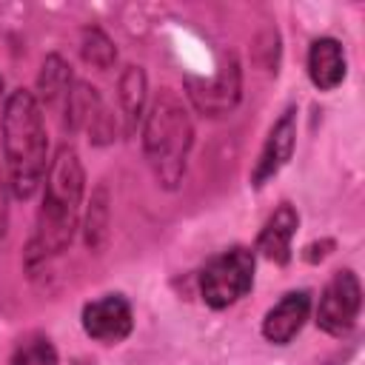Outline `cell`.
<instances>
[{
	"instance_id": "12",
	"label": "cell",
	"mask_w": 365,
	"mask_h": 365,
	"mask_svg": "<svg viewBox=\"0 0 365 365\" xmlns=\"http://www.w3.org/2000/svg\"><path fill=\"white\" fill-rule=\"evenodd\" d=\"M308 77L319 91H331L345 80V51L334 37H319L311 43Z\"/></svg>"
},
{
	"instance_id": "7",
	"label": "cell",
	"mask_w": 365,
	"mask_h": 365,
	"mask_svg": "<svg viewBox=\"0 0 365 365\" xmlns=\"http://www.w3.org/2000/svg\"><path fill=\"white\" fill-rule=\"evenodd\" d=\"M131 325H134L131 305L120 294H106L83 308V331L97 342L117 345L131 334Z\"/></svg>"
},
{
	"instance_id": "9",
	"label": "cell",
	"mask_w": 365,
	"mask_h": 365,
	"mask_svg": "<svg viewBox=\"0 0 365 365\" xmlns=\"http://www.w3.org/2000/svg\"><path fill=\"white\" fill-rule=\"evenodd\" d=\"M294 143H297V111L288 108V111L274 123V128H271V134H268V140H265V145H262V151H259V160H257V165H254L251 182H254L257 188H262L271 177L279 174V168H282V165L291 160V154H294Z\"/></svg>"
},
{
	"instance_id": "8",
	"label": "cell",
	"mask_w": 365,
	"mask_h": 365,
	"mask_svg": "<svg viewBox=\"0 0 365 365\" xmlns=\"http://www.w3.org/2000/svg\"><path fill=\"white\" fill-rule=\"evenodd\" d=\"M66 114H68V125L88 131V137L94 143L114 140V117L108 114V108L100 100L97 88H91L86 83L71 86L68 100H66Z\"/></svg>"
},
{
	"instance_id": "11",
	"label": "cell",
	"mask_w": 365,
	"mask_h": 365,
	"mask_svg": "<svg viewBox=\"0 0 365 365\" xmlns=\"http://www.w3.org/2000/svg\"><path fill=\"white\" fill-rule=\"evenodd\" d=\"M297 225H299V217H297V208L282 202L271 217L268 222L262 225L259 237H257V251H262V257L285 265L291 259V240L297 234Z\"/></svg>"
},
{
	"instance_id": "17",
	"label": "cell",
	"mask_w": 365,
	"mask_h": 365,
	"mask_svg": "<svg viewBox=\"0 0 365 365\" xmlns=\"http://www.w3.org/2000/svg\"><path fill=\"white\" fill-rule=\"evenodd\" d=\"M11 365H57V351L48 342V336L34 334V336H26L17 345V351L11 356Z\"/></svg>"
},
{
	"instance_id": "6",
	"label": "cell",
	"mask_w": 365,
	"mask_h": 365,
	"mask_svg": "<svg viewBox=\"0 0 365 365\" xmlns=\"http://www.w3.org/2000/svg\"><path fill=\"white\" fill-rule=\"evenodd\" d=\"M185 88H188V100L194 103V108L200 114H208V117H222L228 114L237 100H240V66L237 60H225L220 66V71L214 77H188L185 80Z\"/></svg>"
},
{
	"instance_id": "13",
	"label": "cell",
	"mask_w": 365,
	"mask_h": 365,
	"mask_svg": "<svg viewBox=\"0 0 365 365\" xmlns=\"http://www.w3.org/2000/svg\"><path fill=\"white\" fill-rule=\"evenodd\" d=\"M120 106H123L125 128L134 131L140 117H143V106H145V74H143V68L128 66L120 74Z\"/></svg>"
},
{
	"instance_id": "1",
	"label": "cell",
	"mask_w": 365,
	"mask_h": 365,
	"mask_svg": "<svg viewBox=\"0 0 365 365\" xmlns=\"http://www.w3.org/2000/svg\"><path fill=\"white\" fill-rule=\"evenodd\" d=\"M46 125L40 103L31 91H11L3 106V154L9 188L14 197L29 200L46 177Z\"/></svg>"
},
{
	"instance_id": "3",
	"label": "cell",
	"mask_w": 365,
	"mask_h": 365,
	"mask_svg": "<svg viewBox=\"0 0 365 365\" xmlns=\"http://www.w3.org/2000/svg\"><path fill=\"white\" fill-rule=\"evenodd\" d=\"M191 145H194V125L182 100L168 88L160 91L143 125V151L160 185L165 188L180 185Z\"/></svg>"
},
{
	"instance_id": "5",
	"label": "cell",
	"mask_w": 365,
	"mask_h": 365,
	"mask_svg": "<svg viewBox=\"0 0 365 365\" xmlns=\"http://www.w3.org/2000/svg\"><path fill=\"white\" fill-rule=\"evenodd\" d=\"M362 308V288L354 271H336L325 285L317 308V325L334 336H342L354 328Z\"/></svg>"
},
{
	"instance_id": "2",
	"label": "cell",
	"mask_w": 365,
	"mask_h": 365,
	"mask_svg": "<svg viewBox=\"0 0 365 365\" xmlns=\"http://www.w3.org/2000/svg\"><path fill=\"white\" fill-rule=\"evenodd\" d=\"M83 185H86V174L77 151L71 145H60L46 168V191L37 214L34 248L40 254H60L68 248L80 217Z\"/></svg>"
},
{
	"instance_id": "18",
	"label": "cell",
	"mask_w": 365,
	"mask_h": 365,
	"mask_svg": "<svg viewBox=\"0 0 365 365\" xmlns=\"http://www.w3.org/2000/svg\"><path fill=\"white\" fill-rule=\"evenodd\" d=\"M9 225V177H3L0 171V237L6 234Z\"/></svg>"
},
{
	"instance_id": "15",
	"label": "cell",
	"mask_w": 365,
	"mask_h": 365,
	"mask_svg": "<svg viewBox=\"0 0 365 365\" xmlns=\"http://www.w3.org/2000/svg\"><path fill=\"white\" fill-rule=\"evenodd\" d=\"M37 86H40V94H43V100H46L48 106H57L60 100H68V91H71V71H68V66L63 63V57H57V54L46 57Z\"/></svg>"
},
{
	"instance_id": "19",
	"label": "cell",
	"mask_w": 365,
	"mask_h": 365,
	"mask_svg": "<svg viewBox=\"0 0 365 365\" xmlns=\"http://www.w3.org/2000/svg\"><path fill=\"white\" fill-rule=\"evenodd\" d=\"M74 365H88V362H83V359H80V362H74Z\"/></svg>"
},
{
	"instance_id": "14",
	"label": "cell",
	"mask_w": 365,
	"mask_h": 365,
	"mask_svg": "<svg viewBox=\"0 0 365 365\" xmlns=\"http://www.w3.org/2000/svg\"><path fill=\"white\" fill-rule=\"evenodd\" d=\"M108 188L97 185L88 202V214H86V245L91 251H100L108 240V220H111V208H108Z\"/></svg>"
},
{
	"instance_id": "20",
	"label": "cell",
	"mask_w": 365,
	"mask_h": 365,
	"mask_svg": "<svg viewBox=\"0 0 365 365\" xmlns=\"http://www.w3.org/2000/svg\"><path fill=\"white\" fill-rule=\"evenodd\" d=\"M0 91H3V77H0Z\"/></svg>"
},
{
	"instance_id": "10",
	"label": "cell",
	"mask_w": 365,
	"mask_h": 365,
	"mask_svg": "<svg viewBox=\"0 0 365 365\" xmlns=\"http://www.w3.org/2000/svg\"><path fill=\"white\" fill-rule=\"evenodd\" d=\"M311 311V297L308 291H291L285 294L262 319V336L274 345H288L305 325Z\"/></svg>"
},
{
	"instance_id": "4",
	"label": "cell",
	"mask_w": 365,
	"mask_h": 365,
	"mask_svg": "<svg viewBox=\"0 0 365 365\" xmlns=\"http://www.w3.org/2000/svg\"><path fill=\"white\" fill-rule=\"evenodd\" d=\"M254 285V254L242 245L214 257L200 274V294L211 308H228Z\"/></svg>"
},
{
	"instance_id": "16",
	"label": "cell",
	"mask_w": 365,
	"mask_h": 365,
	"mask_svg": "<svg viewBox=\"0 0 365 365\" xmlns=\"http://www.w3.org/2000/svg\"><path fill=\"white\" fill-rule=\"evenodd\" d=\"M80 51H83V60H86L88 66L100 68V71L111 68L114 60H117V48H114V43H111L108 34L100 31V29H86V31H83Z\"/></svg>"
}]
</instances>
